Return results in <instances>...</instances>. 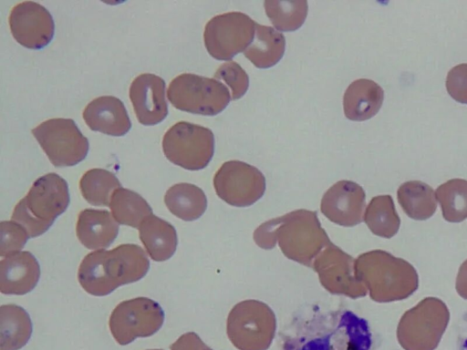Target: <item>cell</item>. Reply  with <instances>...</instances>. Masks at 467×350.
<instances>
[{
  "instance_id": "34",
  "label": "cell",
  "mask_w": 467,
  "mask_h": 350,
  "mask_svg": "<svg viewBox=\"0 0 467 350\" xmlns=\"http://www.w3.org/2000/svg\"><path fill=\"white\" fill-rule=\"evenodd\" d=\"M456 350H467V310L459 320L456 329Z\"/></svg>"
},
{
  "instance_id": "16",
  "label": "cell",
  "mask_w": 467,
  "mask_h": 350,
  "mask_svg": "<svg viewBox=\"0 0 467 350\" xmlns=\"http://www.w3.org/2000/svg\"><path fill=\"white\" fill-rule=\"evenodd\" d=\"M82 116L91 130L106 135L123 136L131 128L124 104L112 96H102L91 100L84 108Z\"/></svg>"
},
{
  "instance_id": "8",
  "label": "cell",
  "mask_w": 467,
  "mask_h": 350,
  "mask_svg": "<svg viewBox=\"0 0 467 350\" xmlns=\"http://www.w3.org/2000/svg\"><path fill=\"white\" fill-rule=\"evenodd\" d=\"M55 167H69L82 161L88 152V140L71 118H50L31 130Z\"/></svg>"
},
{
  "instance_id": "1",
  "label": "cell",
  "mask_w": 467,
  "mask_h": 350,
  "mask_svg": "<svg viewBox=\"0 0 467 350\" xmlns=\"http://www.w3.org/2000/svg\"><path fill=\"white\" fill-rule=\"evenodd\" d=\"M280 350H378L368 322L349 310L313 314L280 334Z\"/></svg>"
},
{
  "instance_id": "33",
  "label": "cell",
  "mask_w": 467,
  "mask_h": 350,
  "mask_svg": "<svg viewBox=\"0 0 467 350\" xmlns=\"http://www.w3.org/2000/svg\"><path fill=\"white\" fill-rule=\"evenodd\" d=\"M208 346L199 335L189 332L181 335L171 346V350H204Z\"/></svg>"
},
{
  "instance_id": "17",
  "label": "cell",
  "mask_w": 467,
  "mask_h": 350,
  "mask_svg": "<svg viewBox=\"0 0 467 350\" xmlns=\"http://www.w3.org/2000/svg\"><path fill=\"white\" fill-rule=\"evenodd\" d=\"M39 277L38 262L27 251L10 254L0 262V291L4 294H26L36 287Z\"/></svg>"
},
{
  "instance_id": "23",
  "label": "cell",
  "mask_w": 467,
  "mask_h": 350,
  "mask_svg": "<svg viewBox=\"0 0 467 350\" xmlns=\"http://www.w3.org/2000/svg\"><path fill=\"white\" fill-rule=\"evenodd\" d=\"M164 202L173 215L187 221L199 219L207 208L203 190L191 183L172 185L165 193Z\"/></svg>"
},
{
  "instance_id": "10",
  "label": "cell",
  "mask_w": 467,
  "mask_h": 350,
  "mask_svg": "<svg viewBox=\"0 0 467 350\" xmlns=\"http://www.w3.org/2000/svg\"><path fill=\"white\" fill-rule=\"evenodd\" d=\"M164 321L161 305L147 297L119 303L112 311L109 325L114 339L121 345L138 337H148L160 330Z\"/></svg>"
},
{
  "instance_id": "13",
  "label": "cell",
  "mask_w": 467,
  "mask_h": 350,
  "mask_svg": "<svg viewBox=\"0 0 467 350\" xmlns=\"http://www.w3.org/2000/svg\"><path fill=\"white\" fill-rule=\"evenodd\" d=\"M8 22L13 37L21 46L30 49L47 46L55 33V24L49 11L33 1H24L14 5Z\"/></svg>"
},
{
  "instance_id": "12",
  "label": "cell",
  "mask_w": 467,
  "mask_h": 350,
  "mask_svg": "<svg viewBox=\"0 0 467 350\" xmlns=\"http://www.w3.org/2000/svg\"><path fill=\"white\" fill-rule=\"evenodd\" d=\"M355 262L356 259L331 242L317 256L312 269L327 292L356 299L365 296L367 288L357 276Z\"/></svg>"
},
{
  "instance_id": "2",
  "label": "cell",
  "mask_w": 467,
  "mask_h": 350,
  "mask_svg": "<svg viewBox=\"0 0 467 350\" xmlns=\"http://www.w3.org/2000/svg\"><path fill=\"white\" fill-rule=\"evenodd\" d=\"M253 238L265 250L278 243L286 258L310 268L317 256L331 243L317 212L305 209L265 221L255 229Z\"/></svg>"
},
{
  "instance_id": "5",
  "label": "cell",
  "mask_w": 467,
  "mask_h": 350,
  "mask_svg": "<svg viewBox=\"0 0 467 350\" xmlns=\"http://www.w3.org/2000/svg\"><path fill=\"white\" fill-rule=\"evenodd\" d=\"M275 330L274 311L258 300L248 299L237 303L227 316V336L238 350H267Z\"/></svg>"
},
{
  "instance_id": "15",
  "label": "cell",
  "mask_w": 467,
  "mask_h": 350,
  "mask_svg": "<svg viewBox=\"0 0 467 350\" xmlns=\"http://www.w3.org/2000/svg\"><path fill=\"white\" fill-rule=\"evenodd\" d=\"M129 95L140 124L153 126L167 117L165 81L161 77L150 73L139 75L130 84Z\"/></svg>"
},
{
  "instance_id": "4",
  "label": "cell",
  "mask_w": 467,
  "mask_h": 350,
  "mask_svg": "<svg viewBox=\"0 0 467 350\" xmlns=\"http://www.w3.org/2000/svg\"><path fill=\"white\" fill-rule=\"evenodd\" d=\"M70 201L67 181L57 173L38 178L16 205L11 219L26 231L29 238L45 233Z\"/></svg>"
},
{
  "instance_id": "36",
  "label": "cell",
  "mask_w": 467,
  "mask_h": 350,
  "mask_svg": "<svg viewBox=\"0 0 467 350\" xmlns=\"http://www.w3.org/2000/svg\"><path fill=\"white\" fill-rule=\"evenodd\" d=\"M149 350H162V349H149Z\"/></svg>"
},
{
  "instance_id": "21",
  "label": "cell",
  "mask_w": 467,
  "mask_h": 350,
  "mask_svg": "<svg viewBox=\"0 0 467 350\" xmlns=\"http://www.w3.org/2000/svg\"><path fill=\"white\" fill-rule=\"evenodd\" d=\"M285 48V36L271 26L255 25L254 37L244 55L258 68H268L282 58Z\"/></svg>"
},
{
  "instance_id": "14",
  "label": "cell",
  "mask_w": 467,
  "mask_h": 350,
  "mask_svg": "<svg viewBox=\"0 0 467 350\" xmlns=\"http://www.w3.org/2000/svg\"><path fill=\"white\" fill-rule=\"evenodd\" d=\"M366 194L363 188L352 180H339L323 195L321 212L332 222L343 227L359 224L364 218Z\"/></svg>"
},
{
  "instance_id": "11",
  "label": "cell",
  "mask_w": 467,
  "mask_h": 350,
  "mask_svg": "<svg viewBox=\"0 0 467 350\" xmlns=\"http://www.w3.org/2000/svg\"><path fill=\"white\" fill-rule=\"evenodd\" d=\"M218 197L234 207H248L265 191V178L254 166L240 160L224 162L213 176Z\"/></svg>"
},
{
  "instance_id": "6",
  "label": "cell",
  "mask_w": 467,
  "mask_h": 350,
  "mask_svg": "<svg viewBox=\"0 0 467 350\" xmlns=\"http://www.w3.org/2000/svg\"><path fill=\"white\" fill-rule=\"evenodd\" d=\"M167 97L177 109L204 116L219 114L232 99L223 82L192 73L174 77L168 87Z\"/></svg>"
},
{
  "instance_id": "7",
  "label": "cell",
  "mask_w": 467,
  "mask_h": 350,
  "mask_svg": "<svg viewBox=\"0 0 467 350\" xmlns=\"http://www.w3.org/2000/svg\"><path fill=\"white\" fill-rule=\"evenodd\" d=\"M162 150L168 160L175 165L189 170H202L213 156V133L208 128L179 121L164 134Z\"/></svg>"
},
{
  "instance_id": "20",
  "label": "cell",
  "mask_w": 467,
  "mask_h": 350,
  "mask_svg": "<svg viewBox=\"0 0 467 350\" xmlns=\"http://www.w3.org/2000/svg\"><path fill=\"white\" fill-rule=\"evenodd\" d=\"M140 239L153 261L170 259L176 251L178 240L175 228L168 221L150 215L139 227Z\"/></svg>"
},
{
  "instance_id": "27",
  "label": "cell",
  "mask_w": 467,
  "mask_h": 350,
  "mask_svg": "<svg viewBox=\"0 0 467 350\" xmlns=\"http://www.w3.org/2000/svg\"><path fill=\"white\" fill-rule=\"evenodd\" d=\"M264 6L273 26L279 31L285 32L298 29L305 22L308 11L306 0H266Z\"/></svg>"
},
{
  "instance_id": "18",
  "label": "cell",
  "mask_w": 467,
  "mask_h": 350,
  "mask_svg": "<svg viewBox=\"0 0 467 350\" xmlns=\"http://www.w3.org/2000/svg\"><path fill=\"white\" fill-rule=\"evenodd\" d=\"M76 233L86 248L105 249L118 236L119 223L108 211L85 209L78 216Z\"/></svg>"
},
{
  "instance_id": "31",
  "label": "cell",
  "mask_w": 467,
  "mask_h": 350,
  "mask_svg": "<svg viewBox=\"0 0 467 350\" xmlns=\"http://www.w3.org/2000/svg\"><path fill=\"white\" fill-rule=\"evenodd\" d=\"M0 228V256L19 252L29 238L24 227L11 220L1 221Z\"/></svg>"
},
{
  "instance_id": "32",
  "label": "cell",
  "mask_w": 467,
  "mask_h": 350,
  "mask_svg": "<svg viewBox=\"0 0 467 350\" xmlns=\"http://www.w3.org/2000/svg\"><path fill=\"white\" fill-rule=\"evenodd\" d=\"M446 88L454 100L467 104V64L457 65L448 72Z\"/></svg>"
},
{
  "instance_id": "9",
  "label": "cell",
  "mask_w": 467,
  "mask_h": 350,
  "mask_svg": "<svg viewBox=\"0 0 467 350\" xmlns=\"http://www.w3.org/2000/svg\"><path fill=\"white\" fill-rule=\"evenodd\" d=\"M256 23L242 12L213 16L204 27L203 41L208 53L218 60H230L244 52L252 43Z\"/></svg>"
},
{
  "instance_id": "28",
  "label": "cell",
  "mask_w": 467,
  "mask_h": 350,
  "mask_svg": "<svg viewBox=\"0 0 467 350\" xmlns=\"http://www.w3.org/2000/svg\"><path fill=\"white\" fill-rule=\"evenodd\" d=\"M363 221L374 234L381 237L392 236L395 232L394 226L399 225V217L391 197H374L365 211Z\"/></svg>"
},
{
  "instance_id": "29",
  "label": "cell",
  "mask_w": 467,
  "mask_h": 350,
  "mask_svg": "<svg viewBox=\"0 0 467 350\" xmlns=\"http://www.w3.org/2000/svg\"><path fill=\"white\" fill-rule=\"evenodd\" d=\"M443 216L449 221H461L467 215V180H451L437 190Z\"/></svg>"
},
{
  "instance_id": "26",
  "label": "cell",
  "mask_w": 467,
  "mask_h": 350,
  "mask_svg": "<svg viewBox=\"0 0 467 350\" xmlns=\"http://www.w3.org/2000/svg\"><path fill=\"white\" fill-rule=\"evenodd\" d=\"M398 200L407 214L414 218H426L436 207L433 190L421 181H408L398 190Z\"/></svg>"
},
{
  "instance_id": "24",
  "label": "cell",
  "mask_w": 467,
  "mask_h": 350,
  "mask_svg": "<svg viewBox=\"0 0 467 350\" xmlns=\"http://www.w3.org/2000/svg\"><path fill=\"white\" fill-rule=\"evenodd\" d=\"M109 208L118 223L138 229L142 221L152 214L150 206L140 194L124 188L112 193Z\"/></svg>"
},
{
  "instance_id": "25",
  "label": "cell",
  "mask_w": 467,
  "mask_h": 350,
  "mask_svg": "<svg viewBox=\"0 0 467 350\" xmlns=\"http://www.w3.org/2000/svg\"><path fill=\"white\" fill-rule=\"evenodd\" d=\"M121 184L118 178L104 169H91L86 171L79 180L83 198L94 206H109L112 193Z\"/></svg>"
},
{
  "instance_id": "22",
  "label": "cell",
  "mask_w": 467,
  "mask_h": 350,
  "mask_svg": "<svg viewBox=\"0 0 467 350\" xmlns=\"http://www.w3.org/2000/svg\"><path fill=\"white\" fill-rule=\"evenodd\" d=\"M32 334V322L26 311L16 304L0 307V349L19 350Z\"/></svg>"
},
{
  "instance_id": "19",
  "label": "cell",
  "mask_w": 467,
  "mask_h": 350,
  "mask_svg": "<svg viewBox=\"0 0 467 350\" xmlns=\"http://www.w3.org/2000/svg\"><path fill=\"white\" fill-rule=\"evenodd\" d=\"M384 92L379 85L370 79L353 81L343 97L345 116L354 121H364L374 117L382 106Z\"/></svg>"
},
{
  "instance_id": "3",
  "label": "cell",
  "mask_w": 467,
  "mask_h": 350,
  "mask_svg": "<svg viewBox=\"0 0 467 350\" xmlns=\"http://www.w3.org/2000/svg\"><path fill=\"white\" fill-rule=\"evenodd\" d=\"M149 258L139 245L125 243L112 250L87 254L78 272L81 287L89 294L104 296L118 287L137 282L146 275Z\"/></svg>"
},
{
  "instance_id": "30",
  "label": "cell",
  "mask_w": 467,
  "mask_h": 350,
  "mask_svg": "<svg viewBox=\"0 0 467 350\" xmlns=\"http://www.w3.org/2000/svg\"><path fill=\"white\" fill-rule=\"evenodd\" d=\"M213 78L223 81L231 88V97L234 100L241 98L249 87V77L246 72L238 63L231 60L218 67Z\"/></svg>"
},
{
  "instance_id": "35",
  "label": "cell",
  "mask_w": 467,
  "mask_h": 350,
  "mask_svg": "<svg viewBox=\"0 0 467 350\" xmlns=\"http://www.w3.org/2000/svg\"><path fill=\"white\" fill-rule=\"evenodd\" d=\"M204 350H213V349H211V348L207 347V348H206V349H204Z\"/></svg>"
}]
</instances>
